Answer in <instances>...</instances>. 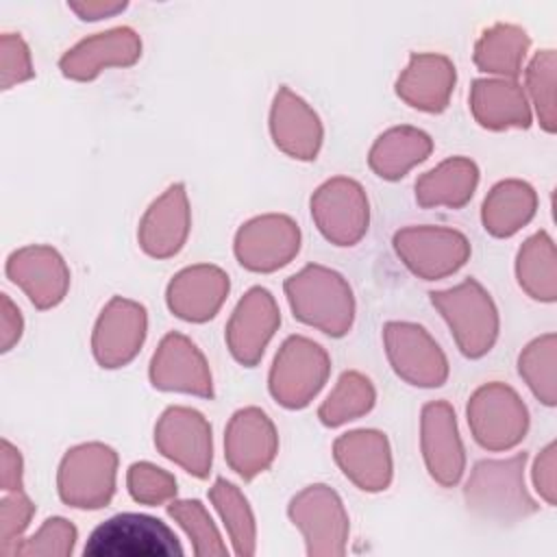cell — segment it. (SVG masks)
<instances>
[{"label":"cell","mask_w":557,"mask_h":557,"mask_svg":"<svg viewBox=\"0 0 557 557\" xmlns=\"http://www.w3.org/2000/svg\"><path fill=\"white\" fill-rule=\"evenodd\" d=\"M431 152L433 139L429 133L416 126H392L374 139L368 152V165L379 178L398 181L411 168L426 161Z\"/></svg>","instance_id":"obj_28"},{"label":"cell","mask_w":557,"mask_h":557,"mask_svg":"<svg viewBox=\"0 0 557 557\" xmlns=\"http://www.w3.org/2000/svg\"><path fill=\"white\" fill-rule=\"evenodd\" d=\"M537 211V194L533 185L520 178L498 181L485 196L481 207L483 228L498 239L516 235Z\"/></svg>","instance_id":"obj_29"},{"label":"cell","mask_w":557,"mask_h":557,"mask_svg":"<svg viewBox=\"0 0 557 557\" xmlns=\"http://www.w3.org/2000/svg\"><path fill=\"white\" fill-rule=\"evenodd\" d=\"M168 516L185 531L191 542V550L198 557H222L228 548L209 516L207 507L198 498H183L168 503Z\"/></svg>","instance_id":"obj_36"},{"label":"cell","mask_w":557,"mask_h":557,"mask_svg":"<svg viewBox=\"0 0 557 557\" xmlns=\"http://www.w3.org/2000/svg\"><path fill=\"white\" fill-rule=\"evenodd\" d=\"M294 318L329 337H344L355 322V296L348 281L324 265L309 263L283 283Z\"/></svg>","instance_id":"obj_2"},{"label":"cell","mask_w":557,"mask_h":557,"mask_svg":"<svg viewBox=\"0 0 557 557\" xmlns=\"http://www.w3.org/2000/svg\"><path fill=\"white\" fill-rule=\"evenodd\" d=\"M420 450L435 483L455 487L466 472V448L448 400H431L420 411Z\"/></svg>","instance_id":"obj_15"},{"label":"cell","mask_w":557,"mask_h":557,"mask_svg":"<svg viewBox=\"0 0 557 557\" xmlns=\"http://www.w3.org/2000/svg\"><path fill=\"white\" fill-rule=\"evenodd\" d=\"M0 350L9 352L22 337L24 331V320L20 309L11 302V298L7 294L0 296Z\"/></svg>","instance_id":"obj_42"},{"label":"cell","mask_w":557,"mask_h":557,"mask_svg":"<svg viewBox=\"0 0 557 557\" xmlns=\"http://www.w3.org/2000/svg\"><path fill=\"white\" fill-rule=\"evenodd\" d=\"M429 300L446 320L463 357L481 359L494 348L500 318L490 292L476 278L468 276L455 287L431 292Z\"/></svg>","instance_id":"obj_3"},{"label":"cell","mask_w":557,"mask_h":557,"mask_svg":"<svg viewBox=\"0 0 557 557\" xmlns=\"http://www.w3.org/2000/svg\"><path fill=\"white\" fill-rule=\"evenodd\" d=\"M67 9H72L85 22H98L102 17H113L122 13L126 9V2H67Z\"/></svg>","instance_id":"obj_44"},{"label":"cell","mask_w":557,"mask_h":557,"mask_svg":"<svg viewBox=\"0 0 557 557\" xmlns=\"http://www.w3.org/2000/svg\"><path fill=\"white\" fill-rule=\"evenodd\" d=\"M270 135L274 146L287 157L313 161L322 148L324 128L313 107L283 85L270 107Z\"/></svg>","instance_id":"obj_24"},{"label":"cell","mask_w":557,"mask_h":557,"mask_svg":"<svg viewBox=\"0 0 557 557\" xmlns=\"http://www.w3.org/2000/svg\"><path fill=\"white\" fill-rule=\"evenodd\" d=\"M0 65H2V89H11L35 76L30 50L20 35L4 33L0 39Z\"/></svg>","instance_id":"obj_40"},{"label":"cell","mask_w":557,"mask_h":557,"mask_svg":"<svg viewBox=\"0 0 557 557\" xmlns=\"http://www.w3.org/2000/svg\"><path fill=\"white\" fill-rule=\"evenodd\" d=\"M157 450L196 479H207L213 463V437L207 418L191 407H168L154 424Z\"/></svg>","instance_id":"obj_12"},{"label":"cell","mask_w":557,"mask_h":557,"mask_svg":"<svg viewBox=\"0 0 557 557\" xmlns=\"http://www.w3.org/2000/svg\"><path fill=\"white\" fill-rule=\"evenodd\" d=\"M470 111L487 131L529 128L533 122L527 94L511 78H476L470 87Z\"/></svg>","instance_id":"obj_26"},{"label":"cell","mask_w":557,"mask_h":557,"mask_svg":"<svg viewBox=\"0 0 557 557\" xmlns=\"http://www.w3.org/2000/svg\"><path fill=\"white\" fill-rule=\"evenodd\" d=\"M148 331L146 307L137 300L113 296L100 311L94 333H91V352L100 368L115 370L131 363Z\"/></svg>","instance_id":"obj_14"},{"label":"cell","mask_w":557,"mask_h":557,"mask_svg":"<svg viewBox=\"0 0 557 557\" xmlns=\"http://www.w3.org/2000/svg\"><path fill=\"white\" fill-rule=\"evenodd\" d=\"M0 485H2V492H17V490H24V479H22V455L20 450L9 442V440H2L0 444Z\"/></svg>","instance_id":"obj_43"},{"label":"cell","mask_w":557,"mask_h":557,"mask_svg":"<svg viewBox=\"0 0 557 557\" xmlns=\"http://www.w3.org/2000/svg\"><path fill=\"white\" fill-rule=\"evenodd\" d=\"M555 85H557V52L550 48L535 52L529 65L524 67L522 89L527 94L531 111H535L540 126L550 135L557 131Z\"/></svg>","instance_id":"obj_35"},{"label":"cell","mask_w":557,"mask_h":557,"mask_svg":"<svg viewBox=\"0 0 557 557\" xmlns=\"http://www.w3.org/2000/svg\"><path fill=\"white\" fill-rule=\"evenodd\" d=\"M385 355L398 379L413 387H442L448 379V359L431 333L416 322H385Z\"/></svg>","instance_id":"obj_11"},{"label":"cell","mask_w":557,"mask_h":557,"mask_svg":"<svg viewBox=\"0 0 557 557\" xmlns=\"http://www.w3.org/2000/svg\"><path fill=\"white\" fill-rule=\"evenodd\" d=\"M457 83L455 63L446 54L413 52L396 78V96L424 113H442Z\"/></svg>","instance_id":"obj_25"},{"label":"cell","mask_w":557,"mask_h":557,"mask_svg":"<svg viewBox=\"0 0 557 557\" xmlns=\"http://www.w3.org/2000/svg\"><path fill=\"white\" fill-rule=\"evenodd\" d=\"M329 374V352L305 335H289L274 355L268 389L281 407L302 409L320 394Z\"/></svg>","instance_id":"obj_5"},{"label":"cell","mask_w":557,"mask_h":557,"mask_svg":"<svg viewBox=\"0 0 557 557\" xmlns=\"http://www.w3.org/2000/svg\"><path fill=\"white\" fill-rule=\"evenodd\" d=\"M278 324L281 311L272 292L261 285L250 287L226 322L224 339L233 359L244 368H255L261 361L265 346L274 337Z\"/></svg>","instance_id":"obj_17"},{"label":"cell","mask_w":557,"mask_h":557,"mask_svg":"<svg viewBox=\"0 0 557 557\" xmlns=\"http://www.w3.org/2000/svg\"><path fill=\"white\" fill-rule=\"evenodd\" d=\"M191 228V211L183 183H172L141 215L137 228L139 248L152 259H170L185 246Z\"/></svg>","instance_id":"obj_23"},{"label":"cell","mask_w":557,"mask_h":557,"mask_svg":"<svg viewBox=\"0 0 557 557\" xmlns=\"http://www.w3.org/2000/svg\"><path fill=\"white\" fill-rule=\"evenodd\" d=\"M148 376L154 389L183 392L200 398H213V379L200 348L183 333H168L159 342Z\"/></svg>","instance_id":"obj_18"},{"label":"cell","mask_w":557,"mask_h":557,"mask_svg":"<svg viewBox=\"0 0 557 557\" xmlns=\"http://www.w3.org/2000/svg\"><path fill=\"white\" fill-rule=\"evenodd\" d=\"M33 516H35V505L24 494V490L4 492L0 500V553L2 555H7V550L22 537Z\"/></svg>","instance_id":"obj_39"},{"label":"cell","mask_w":557,"mask_h":557,"mask_svg":"<svg viewBox=\"0 0 557 557\" xmlns=\"http://www.w3.org/2000/svg\"><path fill=\"white\" fill-rule=\"evenodd\" d=\"M474 442L492 453L516 448L529 431V409L513 387L490 381L474 389L466 407Z\"/></svg>","instance_id":"obj_6"},{"label":"cell","mask_w":557,"mask_h":557,"mask_svg":"<svg viewBox=\"0 0 557 557\" xmlns=\"http://www.w3.org/2000/svg\"><path fill=\"white\" fill-rule=\"evenodd\" d=\"M278 453V433L259 407L237 409L224 429V459L244 481L265 472Z\"/></svg>","instance_id":"obj_16"},{"label":"cell","mask_w":557,"mask_h":557,"mask_svg":"<svg viewBox=\"0 0 557 557\" xmlns=\"http://www.w3.org/2000/svg\"><path fill=\"white\" fill-rule=\"evenodd\" d=\"M300 250V228L285 213H265L244 222L233 242L242 268L259 274L285 268Z\"/></svg>","instance_id":"obj_13"},{"label":"cell","mask_w":557,"mask_h":557,"mask_svg":"<svg viewBox=\"0 0 557 557\" xmlns=\"http://www.w3.org/2000/svg\"><path fill=\"white\" fill-rule=\"evenodd\" d=\"M78 540V531L76 527L61 518V516H52L46 518L44 524L30 535V537H20L9 550L7 555L13 557H70L74 553Z\"/></svg>","instance_id":"obj_37"},{"label":"cell","mask_w":557,"mask_h":557,"mask_svg":"<svg viewBox=\"0 0 557 557\" xmlns=\"http://www.w3.org/2000/svg\"><path fill=\"white\" fill-rule=\"evenodd\" d=\"M311 218L335 246H355L368 233L370 202L361 183L348 176H333L324 181L309 200Z\"/></svg>","instance_id":"obj_10"},{"label":"cell","mask_w":557,"mask_h":557,"mask_svg":"<svg viewBox=\"0 0 557 557\" xmlns=\"http://www.w3.org/2000/svg\"><path fill=\"white\" fill-rule=\"evenodd\" d=\"M557 335L544 333L531 339L518 357V374L531 394L546 407L557 405Z\"/></svg>","instance_id":"obj_34"},{"label":"cell","mask_w":557,"mask_h":557,"mask_svg":"<svg viewBox=\"0 0 557 557\" xmlns=\"http://www.w3.org/2000/svg\"><path fill=\"white\" fill-rule=\"evenodd\" d=\"M533 487L546 505L557 503V444L548 442L533 461Z\"/></svg>","instance_id":"obj_41"},{"label":"cell","mask_w":557,"mask_h":557,"mask_svg":"<svg viewBox=\"0 0 557 557\" xmlns=\"http://www.w3.org/2000/svg\"><path fill=\"white\" fill-rule=\"evenodd\" d=\"M231 289L228 274L211 263L187 265L172 276L165 289L168 309L194 324H202L218 315Z\"/></svg>","instance_id":"obj_22"},{"label":"cell","mask_w":557,"mask_h":557,"mask_svg":"<svg viewBox=\"0 0 557 557\" xmlns=\"http://www.w3.org/2000/svg\"><path fill=\"white\" fill-rule=\"evenodd\" d=\"M479 168L468 157H448L416 181V202L424 209H461L474 196Z\"/></svg>","instance_id":"obj_27"},{"label":"cell","mask_w":557,"mask_h":557,"mask_svg":"<svg viewBox=\"0 0 557 557\" xmlns=\"http://www.w3.org/2000/svg\"><path fill=\"white\" fill-rule=\"evenodd\" d=\"M527 450L505 459H481L474 463L463 500L476 518L496 524H516L540 511V503L524 485Z\"/></svg>","instance_id":"obj_1"},{"label":"cell","mask_w":557,"mask_h":557,"mask_svg":"<svg viewBox=\"0 0 557 557\" xmlns=\"http://www.w3.org/2000/svg\"><path fill=\"white\" fill-rule=\"evenodd\" d=\"M209 500L213 503L218 516L224 522L233 553L239 557L255 555L257 522H255L252 507L248 498L242 494V490L235 483L226 481L224 476H218L209 490Z\"/></svg>","instance_id":"obj_32"},{"label":"cell","mask_w":557,"mask_h":557,"mask_svg":"<svg viewBox=\"0 0 557 557\" xmlns=\"http://www.w3.org/2000/svg\"><path fill=\"white\" fill-rule=\"evenodd\" d=\"M176 533L159 518L124 511L100 522L87 537L85 557H181Z\"/></svg>","instance_id":"obj_4"},{"label":"cell","mask_w":557,"mask_h":557,"mask_svg":"<svg viewBox=\"0 0 557 557\" xmlns=\"http://www.w3.org/2000/svg\"><path fill=\"white\" fill-rule=\"evenodd\" d=\"M374 403L376 389L372 381L357 370H348L337 379L335 387L320 405L318 418L324 426L335 429L366 416L368 411H372Z\"/></svg>","instance_id":"obj_33"},{"label":"cell","mask_w":557,"mask_h":557,"mask_svg":"<svg viewBox=\"0 0 557 557\" xmlns=\"http://www.w3.org/2000/svg\"><path fill=\"white\" fill-rule=\"evenodd\" d=\"M4 272L41 311L57 307L70 289V268L65 259L46 244L24 246L11 252Z\"/></svg>","instance_id":"obj_19"},{"label":"cell","mask_w":557,"mask_h":557,"mask_svg":"<svg viewBox=\"0 0 557 557\" xmlns=\"http://www.w3.org/2000/svg\"><path fill=\"white\" fill-rule=\"evenodd\" d=\"M117 453L102 442L70 448L57 472L59 498L74 509H102L115 494Z\"/></svg>","instance_id":"obj_8"},{"label":"cell","mask_w":557,"mask_h":557,"mask_svg":"<svg viewBox=\"0 0 557 557\" xmlns=\"http://www.w3.org/2000/svg\"><path fill=\"white\" fill-rule=\"evenodd\" d=\"M126 490L135 503L157 507L176 498V479L168 470L150 463L135 461L126 470Z\"/></svg>","instance_id":"obj_38"},{"label":"cell","mask_w":557,"mask_h":557,"mask_svg":"<svg viewBox=\"0 0 557 557\" xmlns=\"http://www.w3.org/2000/svg\"><path fill=\"white\" fill-rule=\"evenodd\" d=\"M333 459L344 476L363 492H383L394 476L392 448L385 433L357 429L333 442Z\"/></svg>","instance_id":"obj_20"},{"label":"cell","mask_w":557,"mask_h":557,"mask_svg":"<svg viewBox=\"0 0 557 557\" xmlns=\"http://www.w3.org/2000/svg\"><path fill=\"white\" fill-rule=\"evenodd\" d=\"M394 250L405 268L422 281H440L455 274L470 259V242L457 228L407 226L394 233Z\"/></svg>","instance_id":"obj_9"},{"label":"cell","mask_w":557,"mask_h":557,"mask_svg":"<svg viewBox=\"0 0 557 557\" xmlns=\"http://www.w3.org/2000/svg\"><path fill=\"white\" fill-rule=\"evenodd\" d=\"M141 57V39L131 26H117L85 37L59 61V70L70 81L89 83L107 67H128Z\"/></svg>","instance_id":"obj_21"},{"label":"cell","mask_w":557,"mask_h":557,"mask_svg":"<svg viewBox=\"0 0 557 557\" xmlns=\"http://www.w3.org/2000/svg\"><path fill=\"white\" fill-rule=\"evenodd\" d=\"M529 46L531 39L524 28L498 22L483 30V35L476 39L472 61L485 74L516 81V76L522 72Z\"/></svg>","instance_id":"obj_30"},{"label":"cell","mask_w":557,"mask_h":557,"mask_svg":"<svg viewBox=\"0 0 557 557\" xmlns=\"http://www.w3.org/2000/svg\"><path fill=\"white\" fill-rule=\"evenodd\" d=\"M516 278L520 289L540 302L557 300V252L546 231L533 233L516 255Z\"/></svg>","instance_id":"obj_31"},{"label":"cell","mask_w":557,"mask_h":557,"mask_svg":"<svg viewBox=\"0 0 557 557\" xmlns=\"http://www.w3.org/2000/svg\"><path fill=\"white\" fill-rule=\"evenodd\" d=\"M287 516L300 531L309 557H342L346 553L350 520L333 487L324 483L307 485L292 496Z\"/></svg>","instance_id":"obj_7"}]
</instances>
